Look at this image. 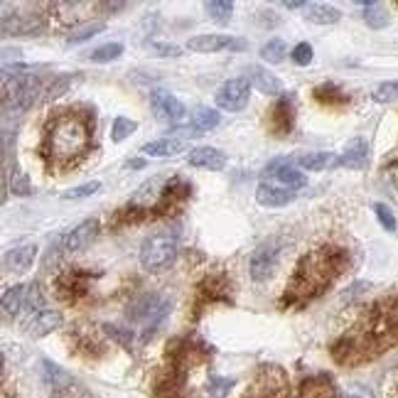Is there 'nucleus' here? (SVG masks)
<instances>
[{
  "mask_svg": "<svg viewBox=\"0 0 398 398\" xmlns=\"http://www.w3.org/2000/svg\"><path fill=\"white\" fill-rule=\"evenodd\" d=\"M248 96H251V82L246 77H238V79H229L219 86L217 91V106L224 111H243L248 104Z\"/></svg>",
  "mask_w": 398,
  "mask_h": 398,
  "instance_id": "6",
  "label": "nucleus"
},
{
  "mask_svg": "<svg viewBox=\"0 0 398 398\" xmlns=\"http://www.w3.org/2000/svg\"><path fill=\"white\" fill-rule=\"evenodd\" d=\"M344 398H376V396H374L372 388L364 386V383H349V386L344 388Z\"/></svg>",
  "mask_w": 398,
  "mask_h": 398,
  "instance_id": "45",
  "label": "nucleus"
},
{
  "mask_svg": "<svg viewBox=\"0 0 398 398\" xmlns=\"http://www.w3.org/2000/svg\"><path fill=\"white\" fill-rule=\"evenodd\" d=\"M300 398H335V388L325 376H317L303 383Z\"/></svg>",
  "mask_w": 398,
  "mask_h": 398,
  "instance_id": "27",
  "label": "nucleus"
},
{
  "mask_svg": "<svg viewBox=\"0 0 398 398\" xmlns=\"http://www.w3.org/2000/svg\"><path fill=\"white\" fill-rule=\"evenodd\" d=\"M383 177H386V182L393 187V190L398 192V160L391 162V165L386 167V172H383Z\"/></svg>",
  "mask_w": 398,
  "mask_h": 398,
  "instance_id": "46",
  "label": "nucleus"
},
{
  "mask_svg": "<svg viewBox=\"0 0 398 398\" xmlns=\"http://www.w3.org/2000/svg\"><path fill=\"white\" fill-rule=\"evenodd\" d=\"M346 263H349V256L344 254V248H315L298 263V270L283 295V303L285 305H305V303L320 298L335 283L337 275L346 268Z\"/></svg>",
  "mask_w": 398,
  "mask_h": 398,
  "instance_id": "1",
  "label": "nucleus"
},
{
  "mask_svg": "<svg viewBox=\"0 0 398 398\" xmlns=\"http://www.w3.org/2000/svg\"><path fill=\"white\" fill-rule=\"evenodd\" d=\"M40 79L32 74L3 79V109L6 111H27L37 101Z\"/></svg>",
  "mask_w": 398,
  "mask_h": 398,
  "instance_id": "4",
  "label": "nucleus"
},
{
  "mask_svg": "<svg viewBox=\"0 0 398 398\" xmlns=\"http://www.w3.org/2000/svg\"><path fill=\"white\" fill-rule=\"evenodd\" d=\"M278 256H280L278 241L261 243L254 251V256H251V275H254V280H259V283L268 280L273 275L275 266H278Z\"/></svg>",
  "mask_w": 398,
  "mask_h": 398,
  "instance_id": "8",
  "label": "nucleus"
},
{
  "mask_svg": "<svg viewBox=\"0 0 398 398\" xmlns=\"http://www.w3.org/2000/svg\"><path fill=\"white\" fill-rule=\"evenodd\" d=\"M42 378H45L47 386L52 388H72V376L64 372L62 367H57L54 362H42Z\"/></svg>",
  "mask_w": 398,
  "mask_h": 398,
  "instance_id": "24",
  "label": "nucleus"
},
{
  "mask_svg": "<svg viewBox=\"0 0 398 398\" xmlns=\"http://www.w3.org/2000/svg\"><path fill=\"white\" fill-rule=\"evenodd\" d=\"M187 148V140L182 138H160V140H151L145 143L140 151L148 158H172L177 153H182Z\"/></svg>",
  "mask_w": 398,
  "mask_h": 398,
  "instance_id": "20",
  "label": "nucleus"
},
{
  "mask_svg": "<svg viewBox=\"0 0 398 398\" xmlns=\"http://www.w3.org/2000/svg\"><path fill=\"white\" fill-rule=\"evenodd\" d=\"M369 162V145L367 140L354 138L352 143H346L344 153L339 155V167L346 170H364Z\"/></svg>",
  "mask_w": 398,
  "mask_h": 398,
  "instance_id": "17",
  "label": "nucleus"
},
{
  "mask_svg": "<svg viewBox=\"0 0 398 398\" xmlns=\"http://www.w3.org/2000/svg\"><path fill=\"white\" fill-rule=\"evenodd\" d=\"M10 190H13V194L27 197L32 192V185L27 182V177L22 175L20 170H15V172H13V180H10Z\"/></svg>",
  "mask_w": 398,
  "mask_h": 398,
  "instance_id": "43",
  "label": "nucleus"
},
{
  "mask_svg": "<svg viewBox=\"0 0 398 398\" xmlns=\"http://www.w3.org/2000/svg\"><path fill=\"white\" fill-rule=\"evenodd\" d=\"M25 293H27V288H22V285L8 288L6 293H3V315L15 317L17 312L25 307Z\"/></svg>",
  "mask_w": 398,
  "mask_h": 398,
  "instance_id": "25",
  "label": "nucleus"
},
{
  "mask_svg": "<svg viewBox=\"0 0 398 398\" xmlns=\"http://www.w3.org/2000/svg\"><path fill=\"white\" fill-rule=\"evenodd\" d=\"M101 30H104V22H86V25L72 30V35L67 37V42L69 45H79V42H84V40H91V37L98 35Z\"/></svg>",
  "mask_w": 398,
  "mask_h": 398,
  "instance_id": "35",
  "label": "nucleus"
},
{
  "mask_svg": "<svg viewBox=\"0 0 398 398\" xmlns=\"http://www.w3.org/2000/svg\"><path fill=\"white\" fill-rule=\"evenodd\" d=\"M187 162L199 170H222L227 165V155L219 148H194L187 155Z\"/></svg>",
  "mask_w": 398,
  "mask_h": 398,
  "instance_id": "18",
  "label": "nucleus"
},
{
  "mask_svg": "<svg viewBox=\"0 0 398 398\" xmlns=\"http://www.w3.org/2000/svg\"><path fill=\"white\" fill-rule=\"evenodd\" d=\"M135 130H138V123H135V121L118 116V118L114 121V128H111V140H114V143H123V140L130 138Z\"/></svg>",
  "mask_w": 398,
  "mask_h": 398,
  "instance_id": "34",
  "label": "nucleus"
},
{
  "mask_svg": "<svg viewBox=\"0 0 398 398\" xmlns=\"http://www.w3.org/2000/svg\"><path fill=\"white\" fill-rule=\"evenodd\" d=\"M270 125H273L275 135H288L290 125H293V114H290V101L280 98L278 104L270 109Z\"/></svg>",
  "mask_w": 398,
  "mask_h": 398,
  "instance_id": "21",
  "label": "nucleus"
},
{
  "mask_svg": "<svg viewBox=\"0 0 398 398\" xmlns=\"http://www.w3.org/2000/svg\"><path fill=\"white\" fill-rule=\"evenodd\" d=\"M151 49L155 57H180L182 54V49L177 45H162V42H153Z\"/></svg>",
  "mask_w": 398,
  "mask_h": 398,
  "instance_id": "44",
  "label": "nucleus"
},
{
  "mask_svg": "<svg viewBox=\"0 0 398 398\" xmlns=\"http://www.w3.org/2000/svg\"><path fill=\"white\" fill-rule=\"evenodd\" d=\"M151 106L153 111H155V118L167 125L182 123L187 116L185 104H182L180 98L172 96L170 91H165V89H155V91L151 93Z\"/></svg>",
  "mask_w": 398,
  "mask_h": 398,
  "instance_id": "7",
  "label": "nucleus"
},
{
  "mask_svg": "<svg viewBox=\"0 0 398 398\" xmlns=\"http://www.w3.org/2000/svg\"><path fill=\"white\" fill-rule=\"evenodd\" d=\"M256 199L263 207H285L295 199L293 190H285L280 185H270V182H261L259 190H256Z\"/></svg>",
  "mask_w": 398,
  "mask_h": 398,
  "instance_id": "16",
  "label": "nucleus"
},
{
  "mask_svg": "<svg viewBox=\"0 0 398 398\" xmlns=\"http://www.w3.org/2000/svg\"><path fill=\"white\" fill-rule=\"evenodd\" d=\"M315 96L320 104H330V106H342L346 104L349 98H346V93H342L337 86H332V84H325V86L315 89Z\"/></svg>",
  "mask_w": 398,
  "mask_h": 398,
  "instance_id": "33",
  "label": "nucleus"
},
{
  "mask_svg": "<svg viewBox=\"0 0 398 398\" xmlns=\"http://www.w3.org/2000/svg\"><path fill=\"white\" fill-rule=\"evenodd\" d=\"M42 27H45L42 15L35 10L13 13V17L3 15V32H6V35H37Z\"/></svg>",
  "mask_w": 398,
  "mask_h": 398,
  "instance_id": "10",
  "label": "nucleus"
},
{
  "mask_svg": "<svg viewBox=\"0 0 398 398\" xmlns=\"http://www.w3.org/2000/svg\"><path fill=\"white\" fill-rule=\"evenodd\" d=\"M91 145V125L89 118L79 111H64L47 123L45 138H42V155L47 165L64 170L72 167L86 155Z\"/></svg>",
  "mask_w": 398,
  "mask_h": 398,
  "instance_id": "2",
  "label": "nucleus"
},
{
  "mask_svg": "<svg viewBox=\"0 0 398 398\" xmlns=\"http://www.w3.org/2000/svg\"><path fill=\"white\" fill-rule=\"evenodd\" d=\"M298 165H300L303 170L322 172V170H330V167L339 165V158L332 155V153H307V155L298 158Z\"/></svg>",
  "mask_w": 398,
  "mask_h": 398,
  "instance_id": "22",
  "label": "nucleus"
},
{
  "mask_svg": "<svg viewBox=\"0 0 398 398\" xmlns=\"http://www.w3.org/2000/svg\"><path fill=\"white\" fill-rule=\"evenodd\" d=\"M357 330L367 337L376 354L398 344V295L374 305V310L367 315V322Z\"/></svg>",
  "mask_w": 398,
  "mask_h": 398,
  "instance_id": "3",
  "label": "nucleus"
},
{
  "mask_svg": "<svg viewBox=\"0 0 398 398\" xmlns=\"http://www.w3.org/2000/svg\"><path fill=\"white\" fill-rule=\"evenodd\" d=\"M285 54H288V49H285L283 40H270L261 47V59L268 64H280L285 59Z\"/></svg>",
  "mask_w": 398,
  "mask_h": 398,
  "instance_id": "32",
  "label": "nucleus"
},
{
  "mask_svg": "<svg viewBox=\"0 0 398 398\" xmlns=\"http://www.w3.org/2000/svg\"><path fill=\"white\" fill-rule=\"evenodd\" d=\"M305 17L315 25H335V22H339L342 13L332 6H325V3H310L305 8Z\"/></svg>",
  "mask_w": 398,
  "mask_h": 398,
  "instance_id": "23",
  "label": "nucleus"
},
{
  "mask_svg": "<svg viewBox=\"0 0 398 398\" xmlns=\"http://www.w3.org/2000/svg\"><path fill=\"white\" fill-rule=\"evenodd\" d=\"M98 236V222L96 219H86V222H82L77 229H72V231L64 236L62 241V248L64 251H84L86 246H91V241Z\"/></svg>",
  "mask_w": 398,
  "mask_h": 398,
  "instance_id": "13",
  "label": "nucleus"
},
{
  "mask_svg": "<svg viewBox=\"0 0 398 398\" xmlns=\"http://www.w3.org/2000/svg\"><path fill=\"white\" fill-rule=\"evenodd\" d=\"M130 167H143V160H130Z\"/></svg>",
  "mask_w": 398,
  "mask_h": 398,
  "instance_id": "49",
  "label": "nucleus"
},
{
  "mask_svg": "<svg viewBox=\"0 0 398 398\" xmlns=\"http://www.w3.org/2000/svg\"><path fill=\"white\" fill-rule=\"evenodd\" d=\"M231 386H234L231 378L212 376L209 378V398H227L229 391H231Z\"/></svg>",
  "mask_w": 398,
  "mask_h": 398,
  "instance_id": "39",
  "label": "nucleus"
},
{
  "mask_svg": "<svg viewBox=\"0 0 398 398\" xmlns=\"http://www.w3.org/2000/svg\"><path fill=\"white\" fill-rule=\"evenodd\" d=\"M372 98L376 101V104H391V101H396V98H398V82L378 84V86L374 89Z\"/></svg>",
  "mask_w": 398,
  "mask_h": 398,
  "instance_id": "36",
  "label": "nucleus"
},
{
  "mask_svg": "<svg viewBox=\"0 0 398 398\" xmlns=\"http://www.w3.org/2000/svg\"><path fill=\"white\" fill-rule=\"evenodd\" d=\"M204 10H207V15L212 17L217 25H227V22L231 20L234 6L227 3V0H212V3H204Z\"/></svg>",
  "mask_w": 398,
  "mask_h": 398,
  "instance_id": "30",
  "label": "nucleus"
},
{
  "mask_svg": "<svg viewBox=\"0 0 398 398\" xmlns=\"http://www.w3.org/2000/svg\"><path fill=\"white\" fill-rule=\"evenodd\" d=\"M364 22L372 30H381L388 25V13L381 3H364Z\"/></svg>",
  "mask_w": 398,
  "mask_h": 398,
  "instance_id": "28",
  "label": "nucleus"
},
{
  "mask_svg": "<svg viewBox=\"0 0 398 398\" xmlns=\"http://www.w3.org/2000/svg\"><path fill=\"white\" fill-rule=\"evenodd\" d=\"M243 47H246L243 40H231V37H224V35H197L187 42V49H190V52H199V54L222 52V49H243Z\"/></svg>",
  "mask_w": 398,
  "mask_h": 398,
  "instance_id": "11",
  "label": "nucleus"
},
{
  "mask_svg": "<svg viewBox=\"0 0 398 398\" xmlns=\"http://www.w3.org/2000/svg\"><path fill=\"white\" fill-rule=\"evenodd\" d=\"M177 259V241L170 234H155L140 246V266L151 273H160Z\"/></svg>",
  "mask_w": 398,
  "mask_h": 398,
  "instance_id": "5",
  "label": "nucleus"
},
{
  "mask_svg": "<svg viewBox=\"0 0 398 398\" xmlns=\"http://www.w3.org/2000/svg\"><path fill=\"white\" fill-rule=\"evenodd\" d=\"M374 212H376V217H378V222H381V227L386 229V231H396V217H393V212L386 207L383 202H376L374 204Z\"/></svg>",
  "mask_w": 398,
  "mask_h": 398,
  "instance_id": "40",
  "label": "nucleus"
},
{
  "mask_svg": "<svg viewBox=\"0 0 398 398\" xmlns=\"http://www.w3.org/2000/svg\"><path fill=\"white\" fill-rule=\"evenodd\" d=\"M266 177H273L280 187L293 190V192L307 185V177L303 175L300 170H295L293 160H273L268 167H266Z\"/></svg>",
  "mask_w": 398,
  "mask_h": 398,
  "instance_id": "9",
  "label": "nucleus"
},
{
  "mask_svg": "<svg viewBox=\"0 0 398 398\" xmlns=\"http://www.w3.org/2000/svg\"><path fill=\"white\" fill-rule=\"evenodd\" d=\"M246 79L254 84L261 93H268V96H278V93L283 91V84H280V79L273 77L270 72H266V69L256 67V64H251V67L246 69Z\"/></svg>",
  "mask_w": 398,
  "mask_h": 398,
  "instance_id": "19",
  "label": "nucleus"
},
{
  "mask_svg": "<svg viewBox=\"0 0 398 398\" xmlns=\"http://www.w3.org/2000/svg\"><path fill=\"white\" fill-rule=\"evenodd\" d=\"M290 57H293V62L298 64V67H307V64L312 62V47L307 45V42H300V45H295Z\"/></svg>",
  "mask_w": 398,
  "mask_h": 398,
  "instance_id": "42",
  "label": "nucleus"
},
{
  "mask_svg": "<svg viewBox=\"0 0 398 398\" xmlns=\"http://www.w3.org/2000/svg\"><path fill=\"white\" fill-rule=\"evenodd\" d=\"M121 54H123V45H121V42H109V45H101V47H96L93 52H89L86 59L98 62V64H106V62H114V59H118Z\"/></svg>",
  "mask_w": 398,
  "mask_h": 398,
  "instance_id": "29",
  "label": "nucleus"
},
{
  "mask_svg": "<svg viewBox=\"0 0 398 398\" xmlns=\"http://www.w3.org/2000/svg\"><path fill=\"white\" fill-rule=\"evenodd\" d=\"M45 305V298H42V290H40V285L37 283H32V285H27V293H25V307L30 312H42L40 307Z\"/></svg>",
  "mask_w": 398,
  "mask_h": 398,
  "instance_id": "38",
  "label": "nucleus"
},
{
  "mask_svg": "<svg viewBox=\"0 0 398 398\" xmlns=\"http://www.w3.org/2000/svg\"><path fill=\"white\" fill-rule=\"evenodd\" d=\"M98 8H104V10H125L128 3H101Z\"/></svg>",
  "mask_w": 398,
  "mask_h": 398,
  "instance_id": "47",
  "label": "nucleus"
},
{
  "mask_svg": "<svg viewBox=\"0 0 398 398\" xmlns=\"http://www.w3.org/2000/svg\"><path fill=\"white\" fill-rule=\"evenodd\" d=\"M77 82V77H72V74H64V77H57L54 79L49 86H47V91H45V96H42V101L45 104H49V101H54V98H59V96H64V93L72 89V84Z\"/></svg>",
  "mask_w": 398,
  "mask_h": 398,
  "instance_id": "31",
  "label": "nucleus"
},
{
  "mask_svg": "<svg viewBox=\"0 0 398 398\" xmlns=\"http://www.w3.org/2000/svg\"><path fill=\"white\" fill-rule=\"evenodd\" d=\"M219 121H222L219 111L207 109V106H199V109H194V114H192V130H197V133H204V130L217 128Z\"/></svg>",
  "mask_w": 398,
  "mask_h": 398,
  "instance_id": "26",
  "label": "nucleus"
},
{
  "mask_svg": "<svg viewBox=\"0 0 398 398\" xmlns=\"http://www.w3.org/2000/svg\"><path fill=\"white\" fill-rule=\"evenodd\" d=\"M57 327H62V312L59 310H42L25 322V332L30 337H45Z\"/></svg>",
  "mask_w": 398,
  "mask_h": 398,
  "instance_id": "15",
  "label": "nucleus"
},
{
  "mask_svg": "<svg viewBox=\"0 0 398 398\" xmlns=\"http://www.w3.org/2000/svg\"><path fill=\"white\" fill-rule=\"evenodd\" d=\"M288 10H298V8H307V3H298V0H285L283 3Z\"/></svg>",
  "mask_w": 398,
  "mask_h": 398,
  "instance_id": "48",
  "label": "nucleus"
},
{
  "mask_svg": "<svg viewBox=\"0 0 398 398\" xmlns=\"http://www.w3.org/2000/svg\"><path fill=\"white\" fill-rule=\"evenodd\" d=\"M37 259V246L32 241H20L6 254V268L13 273H25Z\"/></svg>",
  "mask_w": 398,
  "mask_h": 398,
  "instance_id": "14",
  "label": "nucleus"
},
{
  "mask_svg": "<svg viewBox=\"0 0 398 398\" xmlns=\"http://www.w3.org/2000/svg\"><path fill=\"white\" fill-rule=\"evenodd\" d=\"M93 275L86 273V270H67V273H62L57 278V288H59V295L62 298H67V300H77V298H82L84 293L89 290V283H91Z\"/></svg>",
  "mask_w": 398,
  "mask_h": 398,
  "instance_id": "12",
  "label": "nucleus"
},
{
  "mask_svg": "<svg viewBox=\"0 0 398 398\" xmlns=\"http://www.w3.org/2000/svg\"><path fill=\"white\" fill-rule=\"evenodd\" d=\"M101 190V182H84V185H79V187H74V190H69V192H64L62 194V199H84V197H91V194H96V192Z\"/></svg>",
  "mask_w": 398,
  "mask_h": 398,
  "instance_id": "37",
  "label": "nucleus"
},
{
  "mask_svg": "<svg viewBox=\"0 0 398 398\" xmlns=\"http://www.w3.org/2000/svg\"><path fill=\"white\" fill-rule=\"evenodd\" d=\"M104 332L111 337V339L118 342L121 346H125V349H128L130 342H133V332L130 330H121V327H116V325H104Z\"/></svg>",
  "mask_w": 398,
  "mask_h": 398,
  "instance_id": "41",
  "label": "nucleus"
}]
</instances>
